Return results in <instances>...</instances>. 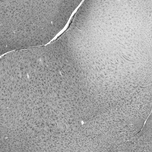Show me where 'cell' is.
I'll return each instance as SVG.
<instances>
[{
	"mask_svg": "<svg viewBox=\"0 0 152 152\" xmlns=\"http://www.w3.org/2000/svg\"><path fill=\"white\" fill-rule=\"evenodd\" d=\"M81 0H0V55L46 44Z\"/></svg>",
	"mask_w": 152,
	"mask_h": 152,
	"instance_id": "1",
	"label": "cell"
}]
</instances>
